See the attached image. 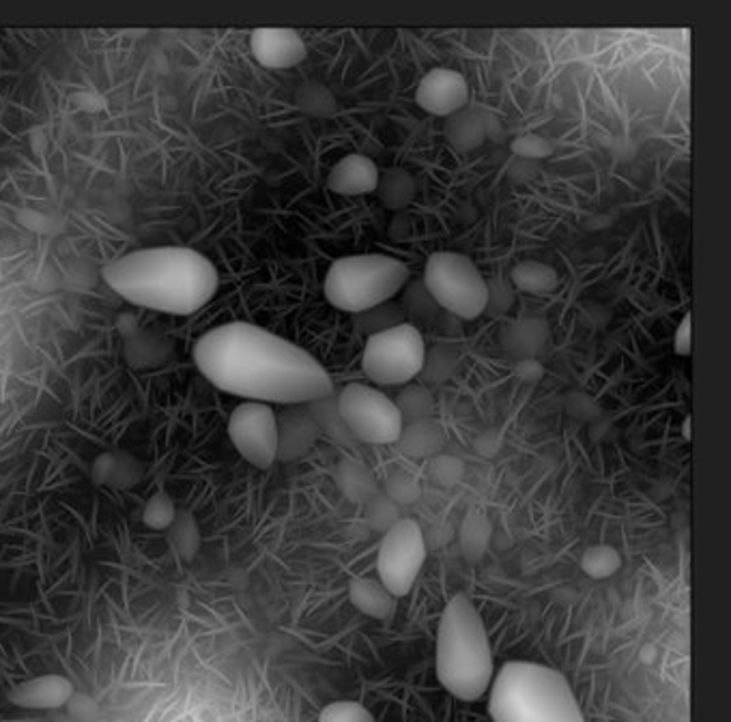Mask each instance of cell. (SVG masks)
I'll list each match as a JSON object with an SVG mask.
<instances>
[{"instance_id":"cell-1","label":"cell","mask_w":731,"mask_h":722,"mask_svg":"<svg viewBox=\"0 0 731 722\" xmlns=\"http://www.w3.org/2000/svg\"><path fill=\"white\" fill-rule=\"evenodd\" d=\"M205 378L226 394L276 405H310L334 394V383L306 348L256 327L228 323L194 346Z\"/></svg>"},{"instance_id":"cell-2","label":"cell","mask_w":731,"mask_h":722,"mask_svg":"<svg viewBox=\"0 0 731 722\" xmlns=\"http://www.w3.org/2000/svg\"><path fill=\"white\" fill-rule=\"evenodd\" d=\"M103 280L129 304L164 315L190 316L218 293V269L190 248L131 251L103 269Z\"/></svg>"},{"instance_id":"cell-3","label":"cell","mask_w":731,"mask_h":722,"mask_svg":"<svg viewBox=\"0 0 731 722\" xmlns=\"http://www.w3.org/2000/svg\"><path fill=\"white\" fill-rule=\"evenodd\" d=\"M437 678L452 696L474 703L495 678L493 650L474 602L456 594L445 604L437 630Z\"/></svg>"},{"instance_id":"cell-4","label":"cell","mask_w":731,"mask_h":722,"mask_svg":"<svg viewBox=\"0 0 731 722\" xmlns=\"http://www.w3.org/2000/svg\"><path fill=\"white\" fill-rule=\"evenodd\" d=\"M493 722H585L569 680L546 664L510 660L493 678Z\"/></svg>"},{"instance_id":"cell-5","label":"cell","mask_w":731,"mask_h":722,"mask_svg":"<svg viewBox=\"0 0 731 722\" xmlns=\"http://www.w3.org/2000/svg\"><path fill=\"white\" fill-rule=\"evenodd\" d=\"M409 280V269L385 254H357L336 260L325 276L327 301L349 315H359L392 301Z\"/></svg>"},{"instance_id":"cell-6","label":"cell","mask_w":731,"mask_h":722,"mask_svg":"<svg viewBox=\"0 0 731 722\" xmlns=\"http://www.w3.org/2000/svg\"><path fill=\"white\" fill-rule=\"evenodd\" d=\"M422 283L435 304L463 320H476L488 306V280L472 258L458 251H435L424 267Z\"/></svg>"},{"instance_id":"cell-7","label":"cell","mask_w":731,"mask_h":722,"mask_svg":"<svg viewBox=\"0 0 731 722\" xmlns=\"http://www.w3.org/2000/svg\"><path fill=\"white\" fill-rule=\"evenodd\" d=\"M426 343L414 323H401L368 338L362 368L379 385H405L424 368Z\"/></svg>"},{"instance_id":"cell-8","label":"cell","mask_w":731,"mask_h":722,"mask_svg":"<svg viewBox=\"0 0 731 722\" xmlns=\"http://www.w3.org/2000/svg\"><path fill=\"white\" fill-rule=\"evenodd\" d=\"M336 405L353 439L371 445H389L401 439L405 428L403 415L379 389L350 383L336 396Z\"/></svg>"},{"instance_id":"cell-9","label":"cell","mask_w":731,"mask_h":722,"mask_svg":"<svg viewBox=\"0 0 731 722\" xmlns=\"http://www.w3.org/2000/svg\"><path fill=\"white\" fill-rule=\"evenodd\" d=\"M426 562V540L414 518H398L383 535L377 572L394 597L407 596Z\"/></svg>"},{"instance_id":"cell-10","label":"cell","mask_w":731,"mask_h":722,"mask_svg":"<svg viewBox=\"0 0 731 722\" xmlns=\"http://www.w3.org/2000/svg\"><path fill=\"white\" fill-rule=\"evenodd\" d=\"M228 437L235 449L256 469L278 461V415L265 403L246 400L230 413Z\"/></svg>"},{"instance_id":"cell-11","label":"cell","mask_w":731,"mask_h":722,"mask_svg":"<svg viewBox=\"0 0 731 722\" xmlns=\"http://www.w3.org/2000/svg\"><path fill=\"white\" fill-rule=\"evenodd\" d=\"M417 106L435 117H452L467 108L470 85L465 76L456 69L437 67L431 69L417 85L415 91Z\"/></svg>"},{"instance_id":"cell-12","label":"cell","mask_w":731,"mask_h":722,"mask_svg":"<svg viewBox=\"0 0 731 722\" xmlns=\"http://www.w3.org/2000/svg\"><path fill=\"white\" fill-rule=\"evenodd\" d=\"M250 48L256 61L267 69H288L308 57L304 39L290 29H256Z\"/></svg>"},{"instance_id":"cell-13","label":"cell","mask_w":731,"mask_h":722,"mask_svg":"<svg viewBox=\"0 0 731 722\" xmlns=\"http://www.w3.org/2000/svg\"><path fill=\"white\" fill-rule=\"evenodd\" d=\"M317 422L306 405H293L278 415V461L290 463L306 456L317 443Z\"/></svg>"},{"instance_id":"cell-14","label":"cell","mask_w":731,"mask_h":722,"mask_svg":"<svg viewBox=\"0 0 731 722\" xmlns=\"http://www.w3.org/2000/svg\"><path fill=\"white\" fill-rule=\"evenodd\" d=\"M73 696V684L63 675L32 678L9 692V701L22 710H59Z\"/></svg>"},{"instance_id":"cell-15","label":"cell","mask_w":731,"mask_h":722,"mask_svg":"<svg viewBox=\"0 0 731 722\" xmlns=\"http://www.w3.org/2000/svg\"><path fill=\"white\" fill-rule=\"evenodd\" d=\"M329 189L340 196H364L373 194L379 184V168L366 156L353 154L340 159L329 172Z\"/></svg>"},{"instance_id":"cell-16","label":"cell","mask_w":731,"mask_h":722,"mask_svg":"<svg viewBox=\"0 0 731 722\" xmlns=\"http://www.w3.org/2000/svg\"><path fill=\"white\" fill-rule=\"evenodd\" d=\"M491 126L493 121H486L482 112L463 108L461 112L447 117L445 136L454 149L467 154L484 145V140L491 136Z\"/></svg>"},{"instance_id":"cell-17","label":"cell","mask_w":731,"mask_h":722,"mask_svg":"<svg viewBox=\"0 0 731 722\" xmlns=\"http://www.w3.org/2000/svg\"><path fill=\"white\" fill-rule=\"evenodd\" d=\"M349 597L355 609L375 620H385L394 611V596L385 590L382 581L355 578L350 583Z\"/></svg>"},{"instance_id":"cell-18","label":"cell","mask_w":731,"mask_h":722,"mask_svg":"<svg viewBox=\"0 0 731 722\" xmlns=\"http://www.w3.org/2000/svg\"><path fill=\"white\" fill-rule=\"evenodd\" d=\"M336 482L350 502L368 503L377 495V482L364 463L343 461L336 469Z\"/></svg>"},{"instance_id":"cell-19","label":"cell","mask_w":731,"mask_h":722,"mask_svg":"<svg viewBox=\"0 0 731 722\" xmlns=\"http://www.w3.org/2000/svg\"><path fill=\"white\" fill-rule=\"evenodd\" d=\"M512 284L523 290V293H532V295H549L560 286V276L551 265H544L539 260H525L518 263L512 271H510Z\"/></svg>"},{"instance_id":"cell-20","label":"cell","mask_w":731,"mask_h":722,"mask_svg":"<svg viewBox=\"0 0 731 722\" xmlns=\"http://www.w3.org/2000/svg\"><path fill=\"white\" fill-rule=\"evenodd\" d=\"M97 484L108 486H134L140 477L138 463L126 454H103L96 463Z\"/></svg>"},{"instance_id":"cell-21","label":"cell","mask_w":731,"mask_h":722,"mask_svg":"<svg viewBox=\"0 0 731 722\" xmlns=\"http://www.w3.org/2000/svg\"><path fill=\"white\" fill-rule=\"evenodd\" d=\"M383 205L389 209H403L407 207L415 196V179L412 172L403 168H392L379 175L377 189Z\"/></svg>"},{"instance_id":"cell-22","label":"cell","mask_w":731,"mask_h":722,"mask_svg":"<svg viewBox=\"0 0 731 722\" xmlns=\"http://www.w3.org/2000/svg\"><path fill=\"white\" fill-rule=\"evenodd\" d=\"M442 431L437 424L428 422V419H419V422H412L409 428H403L401 439L396 441L401 445V449L409 456H426L431 452H435L442 445Z\"/></svg>"},{"instance_id":"cell-23","label":"cell","mask_w":731,"mask_h":722,"mask_svg":"<svg viewBox=\"0 0 731 722\" xmlns=\"http://www.w3.org/2000/svg\"><path fill=\"white\" fill-rule=\"evenodd\" d=\"M313 419L317 422L318 431L320 433H327L332 439L340 441V443H353V435L349 433V428L345 426L340 413H338V405H336V396H327V398H320L317 403H310L306 405Z\"/></svg>"},{"instance_id":"cell-24","label":"cell","mask_w":731,"mask_h":722,"mask_svg":"<svg viewBox=\"0 0 731 722\" xmlns=\"http://www.w3.org/2000/svg\"><path fill=\"white\" fill-rule=\"evenodd\" d=\"M355 323L359 327V332L375 336V334H382V332H387L401 323H405V313L401 306L392 304V301H385L382 306L377 308H371L366 313H359L355 315Z\"/></svg>"},{"instance_id":"cell-25","label":"cell","mask_w":731,"mask_h":722,"mask_svg":"<svg viewBox=\"0 0 731 722\" xmlns=\"http://www.w3.org/2000/svg\"><path fill=\"white\" fill-rule=\"evenodd\" d=\"M170 532V544L175 546V551L184 557V560H191L200 546V534H198V525L194 521V516L188 512H177L175 523L168 527Z\"/></svg>"},{"instance_id":"cell-26","label":"cell","mask_w":731,"mask_h":722,"mask_svg":"<svg viewBox=\"0 0 731 722\" xmlns=\"http://www.w3.org/2000/svg\"><path fill=\"white\" fill-rule=\"evenodd\" d=\"M175 518H177V507H175L172 500L168 495H164V493L154 495L147 502V505H145V510H142L145 525L151 527V530H156V532L168 530L175 523Z\"/></svg>"},{"instance_id":"cell-27","label":"cell","mask_w":731,"mask_h":722,"mask_svg":"<svg viewBox=\"0 0 731 722\" xmlns=\"http://www.w3.org/2000/svg\"><path fill=\"white\" fill-rule=\"evenodd\" d=\"M401 308H403L405 315L422 318V320H428L431 316H435V313L439 310V306L435 304V299L431 297V293L426 290L424 283H414L405 290Z\"/></svg>"},{"instance_id":"cell-28","label":"cell","mask_w":731,"mask_h":722,"mask_svg":"<svg viewBox=\"0 0 731 722\" xmlns=\"http://www.w3.org/2000/svg\"><path fill=\"white\" fill-rule=\"evenodd\" d=\"M318 722H377L375 716L355 701H334L323 708Z\"/></svg>"},{"instance_id":"cell-29","label":"cell","mask_w":731,"mask_h":722,"mask_svg":"<svg viewBox=\"0 0 731 722\" xmlns=\"http://www.w3.org/2000/svg\"><path fill=\"white\" fill-rule=\"evenodd\" d=\"M396 407H398L401 415H403V422H405L407 417H409L412 422H419V419H424V417L428 415V411H431V398H428V394H426L424 389L412 387V389H407V392L401 394Z\"/></svg>"},{"instance_id":"cell-30","label":"cell","mask_w":731,"mask_h":722,"mask_svg":"<svg viewBox=\"0 0 731 722\" xmlns=\"http://www.w3.org/2000/svg\"><path fill=\"white\" fill-rule=\"evenodd\" d=\"M583 567L585 572H590L592 576L596 578H603V576H609L613 574L618 567H620V557L613 548L609 546H601V548H592L585 560H583Z\"/></svg>"},{"instance_id":"cell-31","label":"cell","mask_w":731,"mask_h":722,"mask_svg":"<svg viewBox=\"0 0 731 722\" xmlns=\"http://www.w3.org/2000/svg\"><path fill=\"white\" fill-rule=\"evenodd\" d=\"M512 154L518 158L542 159L553 154V145L536 133L521 136L512 142Z\"/></svg>"},{"instance_id":"cell-32","label":"cell","mask_w":731,"mask_h":722,"mask_svg":"<svg viewBox=\"0 0 731 722\" xmlns=\"http://www.w3.org/2000/svg\"><path fill=\"white\" fill-rule=\"evenodd\" d=\"M454 366H456V355L450 348H433L431 353L426 350L422 373H426L428 380H437L439 368H442V380H444L452 373Z\"/></svg>"},{"instance_id":"cell-33","label":"cell","mask_w":731,"mask_h":722,"mask_svg":"<svg viewBox=\"0 0 731 722\" xmlns=\"http://www.w3.org/2000/svg\"><path fill=\"white\" fill-rule=\"evenodd\" d=\"M387 493L394 502H412L417 493V484H415L414 477H409L405 473H394L387 479Z\"/></svg>"},{"instance_id":"cell-34","label":"cell","mask_w":731,"mask_h":722,"mask_svg":"<svg viewBox=\"0 0 731 722\" xmlns=\"http://www.w3.org/2000/svg\"><path fill=\"white\" fill-rule=\"evenodd\" d=\"M673 348L678 355L686 357L691 353V315L684 316L678 332H675V340H673Z\"/></svg>"},{"instance_id":"cell-35","label":"cell","mask_w":731,"mask_h":722,"mask_svg":"<svg viewBox=\"0 0 731 722\" xmlns=\"http://www.w3.org/2000/svg\"><path fill=\"white\" fill-rule=\"evenodd\" d=\"M684 437H686V439H691V419H686V422H684Z\"/></svg>"}]
</instances>
